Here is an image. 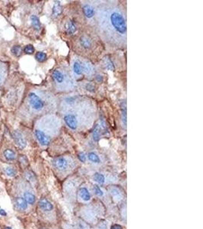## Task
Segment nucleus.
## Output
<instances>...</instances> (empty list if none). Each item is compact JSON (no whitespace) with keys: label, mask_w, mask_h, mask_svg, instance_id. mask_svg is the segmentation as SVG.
Wrapping results in <instances>:
<instances>
[{"label":"nucleus","mask_w":203,"mask_h":229,"mask_svg":"<svg viewBox=\"0 0 203 229\" xmlns=\"http://www.w3.org/2000/svg\"><path fill=\"white\" fill-rule=\"evenodd\" d=\"M102 13V12H101ZM102 19L101 24H106V31L113 34L117 37H125L126 22L123 13L117 8H109L99 16ZM104 28V29H106Z\"/></svg>","instance_id":"1"},{"label":"nucleus","mask_w":203,"mask_h":229,"mask_svg":"<svg viewBox=\"0 0 203 229\" xmlns=\"http://www.w3.org/2000/svg\"><path fill=\"white\" fill-rule=\"evenodd\" d=\"M83 12H84V15L88 18L94 17V9L91 5H84L83 6Z\"/></svg>","instance_id":"15"},{"label":"nucleus","mask_w":203,"mask_h":229,"mask_svg":"<svg viewBox=\"0 0 203 229\" xmlns=\"http://www.w3.org/2000/svg\"><path fill=\"white\" fill-rule=\"evenodd\" d=\"M24 52L25 54H31L33 53L34 52V46L31 45V44H28V45L25 46V48L24 49Z\"/></svg>","instance_id":"30"},{"label":"nucleus","mask_w":203,"mask_h":229,"mask_svg":"<svg viewBox=\"0 0 203 229\" xmlns=\"http://www.w3.org/2000/svg\"><path fill=\"white\" fill-rule=\"evenodd\" d=\"M82 65H83V73H85L88 76H91L93 73L94 69L91 63H88V62H84V64H82Z\"/></svg>","instance_id":"20"},{"label":"nucleus","mask_w":203,"mask_h":229,"mask_svg":"<svg viewBox=\"0 0 203 229\" xmlns=\"http://www.w3.org/2000/svg\"><path fill=\"white\" fill-rule=\"evenodd\" d=\"M78 160L82 162H85V160H86V156H85L84 153H79L78 154Z\"/></svg>","instance_id":"33"},{"label":"nucleus","mask_w":203,"mask_h":229,"mask_svg":"<svg viewBox=\"0 0 203 229\" xmlns=\"http://www.w3.org/2000/svg\"><path fill=\"white\" fill-rule=\"evenodd\" d=\"M78 196L80 197L83 201L88 202V201L91 200V193L89 192L88 190L85 187H82L78 190Z\"/></svg>","instance_id":"10"},{"label":"nucleus","mask_w":203,"mask_h":229,"mask_svg":"<svg viewBox=\"0 0 203 229\" xmlns=\"http://www.w3.org/2000/svg\"><path fill=\"white\" fill-rule=\"evenodd\" d=\"M24 198L26 200L28 204H30V205L34 204L35 201H36V197H35L34 194H33L32 192H30V191H25L24 192Z\"/></svg>","instance_id":"16"},{"label":"nucleus","mask_w":203,"mask_h":229,"mask_svg":"<svg viewBox=\"0 0 203 229\" xmlns=\"http://www.w3.org/2000/svg\"><path fill=\"white\" fill-rule=\"evenodd\" d=\"M63 120L69 128L72 129V130H77L79 127V122H78V119L71 112L65 113L64 117H63Z\"/></svg>","instance_id":"5"},{"label":"nucleus","mask_w":203,"mask_h":229,"mask_svg":"<svg viewBox=\"0 0 203 229\" xmlns=\"http://www.w3.org/2000/svg\"><path fill=\"white\" fill-rule=\"evenodd\" d=\"M79 228L81 229H90V228L88 227V225L85 224L84 222L79 223Z\"/></svg>","instance_id":"35"},{"label":"nucleus","mask_w":203,"mask_h":229,"mask_svg":"<svg viewBox=\"0 0 203 229\" xmlns=\"http://www.w3.org/2000/svg\"><path fill=\"white\" fill-rule=\"evenodd\" d=\"M121 116H122V122L123 126H126V105L125 103H123L121 105Z\"/></svg>","instance_id":"23"},{"label":"nucleus","mask_w":203,"mask_h":229,"mask_svg":"<svg viewBox=\"0 0 203 229\" xmlns=\"http://www.w3.org/2000/svg\"><path fill=\"white\" fill-rule=\"evenodd\" d=\"M88 159L90 161L93 162L94 164H99L100 162V160L99 157L94 152L89 153L88 155Z\"/></svg>","instance_id":"24"},{"label":"nucleus","mask_w":203,"mask_h":229,"mask_svg":"<svg viewBox=\"0 0 203 229\" xmlns=\"http://www.w3.org/2000/svg\"><path fill=\"white\" fill-rule=\"evenodd\" d=\"M93 178L94 179V181L98 183V184H104V182H105V177L102 173H95L94 174Z\"/></svg>","instance_id":"21"},{"label":"nucleus","mask_w":203,"mask_h":229,"mask_svg":"<svg viewBox=\"0 0 203 229\" xmlns=\"http://www.w3.org/2000/svg\"><path fill=\"white\" fill-rule=\"evenodd\" d=\"M96 80H97V82H98V83H102L103 80H104V78H103V76H102L101 75H97V76H96Z\"/></svg>","instance_id":"36"},{"label":"nucleus","mask_w":203,"mask_h":229,"mask_svg":"<svg viewBox=\"0 0 203 229\" xmlns=\"http://www.w3.org/2000/svg\"><path fill=\"white\" fill-rule=\"evenodd\" d=\"M15 206L20 210H26L28 209V202L24 197H16L15 198Z\"/></svg>","instance_id":"9"},{"label":"nucleus","mask_w":203,"mask_h":229,"mask_svg":"<svg viewBox=\"0 0 203 229\" xmlns=\"http://www.w3.org/2000/svg\"><path fill=\"white\" fill-rule=\"evenodd\" d=\"M63 13V7L61 5L60 2H55L53 8V12L52 15L53 18L59 17L61 14Z\"/></svg>","instance_id":"13"},{"label":"nucleus","mask_w":203,"mask_h":229,"mask_svg":"<svg viewBox=\"0 0 203 229\" xmlns=\"http://www.w3.org/2000/svg\"><path fill=\"white\" fill-rule=\"evenodd\" d=\"M11 52L14 55H15L16 57H19L21 56L22 54V49L21 48V46L19 45H15L12 47L11 48Z\"/></svg>","instance_id":"25"},{"label":"nucleus","mask_w":203,"mask_h":229,"mask_svg":"<svg viewBox=\"0 0 203 229\" xmlns=\"http://www.w3.org/2000/svg\"><path fill=\"white\" fill-rule=\"evenodd\" d=\"M110 229H123V228L121 225H118V224H115V225H113L112 226H111Z\"/></svg>","instance_id":"37"},{"label":"nucleus","mask_w":203,"mask_h":229,"mask_svg":"<svg viewBox=\"0 0 203 229\" xmlns=\"http://www.w3.org/2000/svg\"><path fill=\"white\" fill-rule=\"evenodd\" d=\"M5 173L9 177H15L16 174V170H15V168L11 167V166H8L5 169Z\"/></svg>","instance_id":"29"},{"label":"nucleus","mask_w":203,"mask_h":229,"mask_svg":"<svg viewBox=\"0 0 203 229\" xmlns=\"http://www.w3.org/2000/svg\"><path fill=\"white\" fill-rule=\"evenodd\" d=\"M53 166L60 171H65L69 167V160L65 157H58L53 161Z\"/></svg>","instance_id":"6"},{"label":"nucleus","mask_w":203,"mask_h":229,"mask_svg":"<svg viewBox=\"0 0 203 229\" xmlns=\"http://www.w3.org/2000/svg\"><path fill=\"white\" fill-rule=\"evenodd\" d=\"M25 178H26L27 180H28L30 183H34L36 181V177H35L34 174L30 171L25 172Z\"/></svg>","instance_id":"28"},{"label":"nucleus","mask_w":203,"mask_h":229,"mask_svg":"<svg viewBox=\"0 0 203 229\" xmlns=\"http://www.w3.org/2000/svg\"><path fill=\"white\" fill-rule=\"evenodd\" d=\"M94 192L97 196L101 197L104 196V192H103L101 189H100L99 186H94Z\"/></svg>","instance_id":"31"},{"label":"nucleus","mask_w":203,"mask_h":229,"mask_svg":"<svg viewBox=\"0 0 203 229\" xmlns=\"http://www.w3.org/2000/svg\"><path fill=\"white\" fill-rule=\"evenodd\" d=\"M39 206L44 212H50L53 209V205L45 198H42L40 199Z\"/></svg>","instance_id":"8"},{"label":"nucleus","mask_w":203,"mask_h":229,"mask_svg":"<svg viewBox=\"0 0 203 229\" xmlns=\"http://www.w3.org/2000/svg\"><path fill=\"white\" fill-rule=\"evenodd\" d=\"M59 124L57 123L53 125H47L46 122L43 124H39L34 131L35 136L40 144L43 146H48L51 142V131H55Z\"/></svg>","instance_id":"2"},{"label":"nucleus","mask_w":203,"mask_h":229,"mask_svg":"<svg viewBox=\"0 0 203 229\" xmlns=\"http://www.w3.org/2000/svg\"><path fill=\"white\" fill-rule=\"evenodd\" d=\"M85 88H86V90H88V91L89 92H94V86L92 84V83H87L86 86H85Z\"/></svg>","instance_id":"32"},{"label":"nucleus","mask_w":203,"mask_h":229,"mask_svg":"<svg viewBox=\"0 0 203 229\" xmlns=\"http://www.w3.org/2000/svg\"><path fill=\"white\" fill-rule=\"evenodd\" d=\"M19 160L20 162H21L22 164H24V165H27V164H28V159H27L26 157H24V155H22V156L20 157Z\"/></svg>","instance_id":"34"},{"label":"nucleus","mask_w":203,"mask_h":229,"mask_svg":"<svg viewBox=\"0 0 203 229\" xmlns=\"http://www.w3.org/2000/svg\"><path fill=\"white\" fill-rule=\"evenodd\" d=\"M52 76L53 80L55 81V83L58 86H63V84L65 85V84L68 83L69 76L61 70L56 69L55 70H53Z\"/></svg>","instance_id":"4"},{"label":"nucleus","mask_w":203,"mask_h":229,"mask_svg":"<svg viewBox=\"0 0 203 229\" xmlns=\"http://www.w3.org/2000/svg\"><path fill=\"white\" fill-rule=\"evenodd\" d=\"M35 57H36V59H37V61H39V62L42 63V62H44V61L47 60V54H46L44 52H41V51H40V52H37V54H36Z\"/></svg>","instance_id":"26"},{"label":"nucleus","mask_w":203,"mask_h":229,"mask_svg":"<svg viewBox=\"0 0 203 229\" xmlns=\"http://www.w3.org/2000/svg\"><path fill=\"white\" fill-rule=\"evenodd\" d=\"M5 229H11V228H10V227H6Z\"/></svg>","instance_id":"39"},{"label":"nucleus","mask_w":203,"mask_h":229,"mask_svg":"<svg viewBox=\"0 0 203 229\" xmlns=\"http://www.w3.org/2000/svg\"><path fill=\"white\" fill-rule=\"evenodd\" d=\"M28 103L30 109L35 113L43 111L46 107L45 101L34 92H31L28 94Z\"/></svg>","instance_id":"3"},{"label":"nucleus","mask_w":203,"mask_h":229,"mask_svg":"<svg viewBox=\"0 0 203 229\" xmlns=\"http://www.w3.org/2000/svg\"><path fill=\"white\" fill-rule=\"evenodd\" d=\"M73 73L76 76H80L83 73V65L82 62L78 60H75L73 63Z\"/></svg>","instance_id":"11"},{"label":"nucleus","mask_w":203,"mask_h":229,"mask_svg":"<svg viewBox=\"0 0 203 229\" xmlns=\"http://www.w3.org/2000/svg\"><path fill=\"white\" fill-rule=\"evenodd\" d=\"M0 215H6L7 214H6V212H5L4 210L3 209H1V208H0Z\"/></svg>","instance_id":"38"},{"label":"nucleus","mask_w":203,"mask_h":229,"mask_svg":"<svg viewBox=\"0 0 203 229\" xmlns=\"http://www.w3.org/2000/svg\"><path fill=\"white\" fill-rule=\"evenodd\" d=\"M13 137L15 140V144H17L18 147L21 149H24L27 145V141L19 131H15L13 132Z\"/></svg>","instance_id":"7"},{"label":"nucleus","mask_w":203,"mask_h":229,"mask_svg":"<svg viewBox=\"0 0 203 229\" xmlns=\"http://www.w3.org/2000/svg\"><path fill=\"white\" fill-rule=\"evenodd\" d=\"M105 67L108 70H110V71H114L115 70V67L113 63L112 60L110 59V58H106L105 59Z\"/></svg>","instance_id":"27"},{"label":"nucleus","mask_w":203,"mask_h":229,"mask_svg":"<svg viewBox=\"0 0 203 229\" xmlns=\"http://www.w3.org/2000/svg\"><path fill=\"white\" fill-rule=\"evenodd\" d=\"M79 43H80V45L82 46V48H84V49H89L92 45V42H91V39L87 37V36H84V35H83V36L80 37Z\"/></svg>","instance_id":"14"},{"label":"nucleus","mask_w":203,"mask_h":229,"mask_svg":"<svg viewBox=\"0 0 203 229\" xmlns=\"http://www.w3.org/2000/svg\"><path fill=\"white\" fill-rule=\"evenodd\" d=\"M110 192L111 196L114 198V199H117V200L121 199L122 198L121 192H119V190H118L117 188H111L110 190Z\"/></svg>","instance_id":"22"},{"label":"nucleus","mask_w":203,"mask_h":229,"mask_svg":"<svg viewBox=\"0 0 203 229\" xmlns=\"http://www.w3.org/2000/svg\"><path fill=\"white\" fill-rule=\"evenodd\" d=\"M30 22H31V24H32L33 28L35 30L39 31L41 29V24L40 22L39 18L37 17V15H33L30 16Z\"/></svg>","instance_id":"17"},{"label":"nucleus","mask_w":203,"mask_h":229,"mask_svg":"<svg viewBox=\"0 0 203 229\" xmlns=\"http://www.w3.org/2000/svg\"><path fill=\"white\" fill-rule=\"evenodd\" d=\"M102 134V128L100 126L99 124H97L94 127L93 131V139L94 141H95L96 142H97L100 140V137H101Z\"/></svg>","instance_id":"19"},{"label":"nucleus","mask_w":203,"mask_h":229,"mask_svg":"<svg viewBox=\"0 0 203 229\" xmlns=\"http://www.w3.org/2000/svg\"><path fill=\"white\" fill-rule=\"evenodd\" d=\"M3 154H4L5 158L9 161H12V160H15L16 159V154L11 149H6L3 153Z\"/></svg>","instance_id":"18"},{"label":"nucleus","mask_w":203,"mask_h":229,"mask_svg":"<svg viewBox=\"0 0 203 229\" xmlns=\"http://www.w3.org/2000/svg\"><path fill=\"white\" fill-rule=\"evenodd\" d=\"M65 31H66V33L69 35H74L75 32L76 31V30H77L76 24H75L73 21H71V20L68 21V22L66 23V24H65Z\"/></svg>","instance_id":"12"}]
</instances>
